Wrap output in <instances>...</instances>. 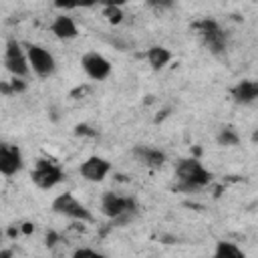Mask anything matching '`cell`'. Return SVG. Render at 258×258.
I'll return each mask as SVG.
<instances>
[{"mask_svg": "<svg viewBox=\"0 0 258 258\" xmlns=\"http://www.w3.org/2000/svg\"><path fill=\"white\" fill-rule=\"evenodd\" d=\"M175 181L179 189L185 191H194L200 189L204 185H208L212 181V173L202 165V161H198L196 157H183L175 163Z\"/></svg>", "mask_w": 258, "mask_h": 258, "instance_id": "obj_1", "label": "cell"}, {"mask_svg": "<svg viewBox=\"0 0 258 258\" xmlns=\"http://www.w3.org/2000/svg\"><path fill=\"white\" fill-rule=\"evenodd\" d=\"M101 212L115 224H127L133 220L135 212H137V202L131 196H121L115 191H105L101 198Z\"/></svg>", "mask_w": 258, "mask_h": 258, "instance_id": "obj_2", "label": "cell"}, {"mask_svg": "<svg viewBox=\"0 0 258 258\" xmlns=\"http://www.w3.org/2000/svg\"><path fill=\"white\" fill-rule=\"evenodd\" d=\"M62 179H64V171H62V167L56 161L46 159V157L36 159L34 169H32V183L36 187H40V189H52Z\"/></svg>", "mask_w": 258, "mask_h": 258, "instance_id": "obj_3", "label": "cell"}, {"mask_svg": "<svg viewBox=\"0 0 258 258\" xmlns=\"http://www.w3.org/2000/svg\"><path fill=\"white\" fill-rule=\"evenodd\" d=\"M52 210H54L58 216H64V218L75 220V222H91V220H93V214L87 210V206L81 204L71 191L58 194V196L52 200Z\"/></svg>", "mask_w": 258, "mask_h": 258, "instance_id": "obj_4", "label": "cell"}, {"mask_svg": "<svg viewBox=\"0 0 258 258\" xmlns=\"http://www.w3.org/2000/svg\"><path fill=\"white\" fill-rule=\"evenodd\" d=\"M4 67L6 71L14 77V79H24L30 73V64H28V56L26 50L22 48V44L14 38L6 40V48H4Z\"/></svg>", "mask_w": 258, "mask_h": 258, "instance_id": "obj_5", "label": "cell"}, {"mask_svg": "<svg viewBox=\"0 0 258 258\" xmlns=\"http://www.w3.org/2000/svg\"><path fill=\"white\" fill-rule=\"evenodd\" d=\"M196 30L202 38V42L208 46L210 52L214 54H220L226 50V44H228V38H226V32L222 30V26L216 22V20H210V18H204L196 24Z\"/></svg>", "mask_w": 258, "mask_h": 258, "instance_id": "obj_6", "label": "cell"}, {"mask_svg": "<svg viewBox=\"0 0 258 258\" xmlns=\"http://www.w3.org/2000/svg\"><path fill=\"white\" fill-rule=\"evenodd\" d=\"M26 56H28L30 71L40 79H46L56 71V60H54L52 52H48L40 44H28L26 46Z\"/></svg>", "mask_w": 258, "mask_h": 258, "instance_id": "obj_7", "label": "cell"}, {"mask_svg": "<svg viewBox=\"0 0 258 258\" xmlns=\"http://www.w3.org/2000/svg\"><path fill=\"white\" fill-rule=\"evenodd\" d=\"M111 171V161H107L105 157L101 155H91L87 157L81 165H79V173L85 181H91V183H101L107 173Z\"/></svg>", "mask_w": 258, "mask_h": 258, "instance_id": "obj_8", "label": "cell"}, {"mask_svg": "<svg viewBox=\"0 0 258 258\" xmlns=\"http://www.w3.org/2000/svg\"><path fill=\"white\" fill-rule=\"evenodd\" d=\"M81 67L87 73V77L93 79V81H105L111 75V62H109V58H105L101 52H95V50L83 54Z\"/></svg>", "mask_w": 258, "mask_h": 258, "instance_id": "obj_9", "label": "cell"}, {"mask_svg": "<svg viewBox=\"0 0 258 258\" xmlns=\"http://www.w3.org/2000/svg\"><path fill=\"white\" fill-rule=\"evenodd\" d=\"M24 165V157L18 145H10V143H2L0 145V173L4 177H12L16 175Z\"/></svg>", "mask_w": 258, "mask_h": 258, "instance_id": "obj_10", "label": "cell"}, {"mask_svg": "<svg viewBox=\"0 0 258 258\" xmlns=\"http://www.w3.org/2000/svg\"><path fill=\"white\" fill-rule=\"evenodd\" d=\"M131 153H133V157H135L141 165H145V167H149V169H159V167H163V163H165V159H167L161 149L149 147V145H135Z\"/></svg>", "mask_w": 258, "mask_h": 258, "instance_id": "obj_11", "label": "cell"}, {"mask_svg": "<svg viewBox=\"0 0 258 258\" xmlns=\"http://www.w3.org/2000/svg\"><path fill=\"white\" fill-rule=\"evenodd\" d=\"M230 95H232V99H234L238 105H250V103L258 101V81L244 79V81L236 83V85L230 89Z\"/></svg>", "mask_w": 258, "mask_h": 258, "instance_id": "obj_12", "label": "cell"}, {"mask_svg": "<svg viewBox=\"0 0 258 258\" xmlns=\"http://www.w3.org/2000/svg\"><path fill=\"white\" fill-rule=\"evenodd\" d=\"M50 32L58 38V40H73L77 34H79V28H77V22L73 20V16L69 14H58L52 24H50Z\"/></svg>", "mask_w": 258, "mask_h": 258, "instance_id": "obj_13", "label": "cell"}, {"mask_svg": "<svg viewBox=\"0 0 258 258\" xmlns=\"http://www.w3.org/2000/svg\"><path fill=\"white\" fill-rule=\"evenodd\" d=\"M145 56H147V62H149V67L153 71L165 69L169 64V60H171V52L165 46H157V44L155 46H149L147 52H145Z\"/></svg>", "mask_w": 258, "mask_h": 258, "instance_id": "obj_14", "label": "cell"}, {"mask_svg": "<svg viewBox=\"0 0 258 258\" xmlns=\"http://www.w3.org/2000/svg\"><path fill=\"white\" fill-rule=\"evenodd\" d=\"M212 258H246V254H244V250H242L240 246H236L234 242L218 240Z\"/></svg>", "mask_w": 258, "mask_h": 258, "instance_id": "obj_15", "label": "cell"}, {"mask_svg": "<svg viewBox=\"0 0 258 258\" xmlns=\"http://www.w3.org/2000/svg\"><path fill=\"white\" fill-rule=\"evenodd\" d=\"M240 141V135L236 133L234 127H222L220 133H218V143L220 145H226V147H232V145H238Z\"/></svg>", "mask_w": 258, "mask_h": 258, "instance_id": "obj_16", "label": "cell"}, {"mask_svg": "<svg viewBox=\"0 0 258 258\" xmlns=\"http://www.w3.org/2000/svg\"><path fill=\"white\" fill-rule=\"evenodd\" d=\"M103 16L107 18V22L111 24H119L123 20V10L119 4H105L103 6Z\"/></svg>", "mask_w": 258, "mask_h": 258, "instance_id": "obj_17", "label": "cell"}, {"mask_svg": "<svg viewBox=\"0 0 258 258\" xmlns=\"http://www.w3.org/2000/svg\"><path fill=\"white\" fill-rule=\"evenodd\" d=\"M73 258H107V256L101 252H95L91 248H79V250H75Z\"/></svg>", "mask_w": 258, "mask_h": 258, "instance_id": "obj_18", "label": "cell"}, {"mask_svg": "<svg viewBox=\"0 0 258 258\" xmlns=\"http://www.w3.org/2000/svg\"><path fill=\"white\" fill-rule=\"evenodd\" d=\"M24 89H26V85H24L22 79H12V81H10V91H12V93H22Z\"/></svg>", "mask_w": 258, "mask_h": 258, "instance_id": "obj_19", "label": "cell"}, {"mask_svg": "<svg viewBox=\"0 0 258 258\" xmlns=\"http://www.w3.org/2000/svg\"><path fill=\"white\" fill-rule=\"evenodd\" d=\"M54 238H56V236H54L52 232H50V234H46V244H50V246H52V244H54Z\"/></svg>", "mask_w": 258, "mask_h": 258, "instance_id": "obj_20", "label": "cell"}, {"mask_svg": "<svg viewBox=\"0 0 258 258\" xmlns=\"http://www.w3.org/2000/svg\"><path fill=\"white\" fill-rule=\"evenodd\" d=\"M10 256H12V252H10L8 248H4V250L0 252V258H10Z\"/></svg>", "mask_w": 258, "mask_h": 258, "instance_id": "obj_21", "label": "cell"}]
</instances>
